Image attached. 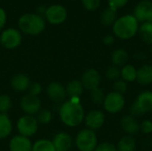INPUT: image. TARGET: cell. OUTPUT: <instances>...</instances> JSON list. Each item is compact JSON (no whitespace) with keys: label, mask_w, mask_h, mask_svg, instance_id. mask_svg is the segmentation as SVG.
<instances>
[{"label":"cell","mask_w":152,"mask_h":151,"mask_svg":"<svg viewBox=\"0 0 152 151\" xmlns=\"http://www.w3.org/2000/svg\"><path fill=\"white\" fill-rule=\"evenodd\" d=\"M60 117L68 126H77L85 118V112L79 98H72L64 102L60 109Z\"/></svg>","instance_id":"6da1fadb"},{"label":"cell","mask_w":152,"mask_h":151,"mask_svg":"<svg viewBox=\"0 0 152 151\" xmlns=\"http://www.w3.org/2000/svg\"><path fill=\"white\" fill-rule=\"evenodd\" d=\"M139 22L134 15H125L113 24L114 34L121 39H129L138 32Z\"/></svg>","instance_id":"7a4b0ae2"},{"label":"cell","mask_w":152,"mask_h":151,"mask_svg":"<svg viewBox=\"0 0 152 151\" xmlns=\"http://www.w3.org/2000/svg\"><path fill=\"white\" fill-rule=\"evenodd\" d=\"M18 25L23 33L36 36L45 29V22L43 17L39 14L26 13L20 17Z\"/></svg>","instance_id":"3957f363"},{"label":"cell","mask_w":152,"mask_h":151,"mask_svg":"<svg viewBox=\"0 0 152 151\" xmlns=\"http://www.w3.org/2000/svg\"><path fill=\"white\" fill-rule=\"evenodd\" d=\"M76 145L80 151H94L97 147V136L91 129L81 130L76 138Z\"/></svg>","instance_id":"277c9868"},{"label":"cell","mask_w":152,"mask_h":151,"mask_svg":"<svg viewBox=\"0 0 152 151\" xmlns=\"http://www.w3.org/2000/svg\"><path fill=\"white\" fill-rule=\"evenodd\" d=\"M131 114L140 116L152 111V92L144 91L141 93L130 109Z\"/></svg>","instance_id":"5b68a950"},{"label":"cell","mask_w":152,"mask_h":151,"mask_svg":"<svg viewBox=\"0 0 152 151\" xmlns=\"http://www.w3.org/2000/svg\"><path fill=\"white\" fill-rule=\"evenodd\" d=\"M126 101L123 94L117 92H111L105 96L103 105L104 109L110 113H118L121 111L125 106Z\"/></svg>","instance_id":"8992f818"},{"label":"cell","mask_w":152,"mask_h":151,"mask_svg":"<svg viewBox=\"0 0 152 151\" xmlns=\"http://www.w3.org/2000/svg\"><path fill=\"white\" fill-rule=\"evenodd\" d=\"M37 120L30 116L27 115L24 117H21L17 123V128L20 135L25 137L32 136L36 133L37 130Z\"/></svg>","instance_id":"52a82bcc"},{"label":"cell","mask_w":152,"mask_h":151,"mask_svg":"<svg viewBox=\"0 0 152 151\" xmlns=\"http://www.w3.org/2000/svg\"><path fill=\"white\" fill-rule=\"evenodd\" d=\"M21 34L15 28H7L1 35V44L6 49H14L21 43Z\"/></svg>","instance_id":"ba28073f"},{"label":"cell","mask_w":152,"mask_h":151,"mask_svg":"<svg viewBox=\"0 0 152 151\" xmlns=\"http://www.w3.org/2000/svg\"><path fill=\"white\" fill-rule=\"evenodd\" d=\"M45 18L52 24L62 23L67 18V11L61 4H53L45 11Z\"/></svg>","instance_id":"9c48e42d"},{"label":"cell","mask_w":152,"mask_h":151,"mask_svg":"<svg viewBox=\"0 0 152 151\" xmlns=\"http://www.w3.org/2000/svg\"><path fill=\"white\" fill-rule=\"evenodd\" d=\"M100 82H101V76L99 72L94 69H87L83 74L82 79H81L83 87L90 91L99 88Z\"/></svg>","instance_id":"30bf717a"},{"label":"cell","mask_w":152,"mask_h":151,"mask_svg":"<svg viewBox=\"0 0 152 151\" xmlns=\"http://www.w3.org/2000/svg\"><path fill=\"white\" fill-rule=\"evenodd\" d=\"M20 107L25 113L28 115H33L39 111L41 108V102L37 96L28 93L21 99Z\"/></svg>","instance_id":"8fae6325"},{"label":"cell","mask_w":152,"mask_h":151,"mask_svg":"<svg viewBox=\"0 0 152 151\" xmlns=\"http://www.w3.org/2000/svg\"><path fill=\"white\" fill-rule=\"evenodd\" d=\"M152 14V3L149 0L141 1L134 9V17L138 22H145Z\"/></svg>","instance_id":"7c38bea8"},{"label":"cell","mask_w":152,"mask_h":151,"mask_svg":"<svg viewBox=\"0 0 152 151\" xmlns=\"http://www.w3.org/2000/svg\"><path fill=\"white\" fill-rule=\"evenodd\" d=\"M105 117L104 114L100 110H93L89 112L86 117V125L88 129L96 130L101 128L104 124Z\"/></svg>","instance_id":"4fadbf2b"},{"label":"cell","mask_w":152,"mask_h":151,"mask_svg":"<svg viewBox=\"0 0 152 151\" xmlns=\"http://www.w3.org/2000/svg\"><path fill=\"white\" fill-rule=\"evenodd\" d=\"M52 142L55 151H68L72 147V138L66 133L56 134Z\"/></svg>","instance_id":"5bb4252c"},{"label":"cell","mask_w":152,"mask_h":151,"mask_svg":"<svg viewBox=\"0 0 152 151\" xmlns=\"http://www.w3.org/2000/svg\"><path fill=\"white\" fill-rule=\"evenodd\" d=\"M48 96L55 102H61L66 98V89L60 83H51L47 86Z\"/></svg>","instance_id":"9a60e30c"},{"label":"cell","mask_w":152,"mask_h":151,"mask_svg":"<svg viewBox=\"0 0 152 151\" xmlns=\"http://www.w3.org/2000/svg\"><path fill=\"white\" fill-rule=\"evenodd\" d=\"M10 151H32V145L28 137L18 135L10 142Z\"/></svg>","instance_id":"2e32d148"},{"label":"cell","mask_w":152,"mask_h":151,"mask_svg":"<svg viewBox=\"0 0 152 151\" xmlns=\"http://www.w3.org/2000/svg\"><path fill=\"white\" fill-rule=\"evenodd\" d=\"M120 124L122 129L128 134H135L140 130V125L133 116L123 117Z\"/></svg>","instance_id":"e0dca14e"},{"label":"cell","mask_w":152,"mask_h":151,"mask_svg":"<svg viewBox=\"0 0 152 151\" xmlns=\"http://www.w3.org/2000/svg\"><path fill=\"white\" fill-rule=\"evenodd\" d=\"M136 80L141 85H150L152 83V66L143 65L137 70Z\"/></svg>","instance_id":"ac0fdd59"},{"label":"cell","mask_w":152,"mask_h":151,"mask_svg":"<svg viewBox=\"0 0 152 151\" xmlns=\"http://www.w3.org/2000/svg\"><path fill=\"white\" fill-rule=\"evenodd\" d=\"M12 86L18 92H24L29 87V79L23 74H18L12 77Z\"/></svg>","instance_id":"d6986e66"},{"label":"cell","mask_w":152,"mask_h":151,"mask_svg":"<svg viewBox=\"0 0 152 151\" xmlns=\"http://www.w3.org/2000/svg\"><path fill=\"white\" fill-rule=\"evenodd\" d=\"M83 93V85L81 81L72 80L66 86V93L72 98H79Z\"/></svg>","instance_id":"ffe728a7"},{"label":"cell","mask_w":152,"mask_h":151,"mask_svg":"<svg viewBox=\"0 0 152 151\" xmlns=\"http://www.w3.org/2000/svg\"><path fill=\"white\" fill-rule=\"evenodd\" d=\"M141 39L146 44H152V23L143 22L138 28Z\"/></svg>","instance_id":"44dd1931"},{"label":"cell","mask_w":152,"mask_h":151,"mask_svg":"<svg viewBox=\"0 0 152 151\" xmlns=\"http://www.w3.org/2000/svg\"><path fill=\"white\" fill-rule=\"evenodd\" d=\"M12 122L5 114H0V139L6 138L12 132Z\"/></svg>","instance_id":"7402d4cb"},{"label":"cell","mask_w":152,"mask_h":151,"mask_svg":"<svg viewBox=\"0 0 152 151\" xmlns=\"http://www.w3.org/2000/svg\"><path fill=\"white\" fill-rule=\"evenodd\" d=\"M135 148L136 143L134 139L131 136H124L119 140L117 150L118 151H134Z\"/></svg>","instance_id":"603a6c76"},{"label":"cell","mask_w":152,"mask_h":151,"mask_svg":"<svg viewBox=\"0 0 152 151\" xmlns=\"http://www.w3.org/2000/svg\"><path fill=\"white\" fill-rule=\"evenodd\" d=\"M117 18V9L109 7L101 15V21L104 26H110L115 23Z\"/></svg>","instance_id":"cb8c5ba5"},{"label":"cell","mask_w":152,"mask_h":151,"mask_svg":"<svg viewBox=\"0 0 152 151\" xmlns=\"http://www.w3.org/2000/svg\"><path fill=\"white\" fill-rule=\"evenodd\" d=\"M111 60H112V62L114 63V65H116V67L124 66L128 61V54L125 50L118 49V50L114 51V53H112Z\"/></svg>","instance_id":"d4e9b609"},{"label":"cell","mask_w":152,"mask_h":151,"mask_svg":"<svg viewBox=\"0 0 152 151\" xmlns=\"http://www.w3.org/2000/svg\"><path fill=\"white\" fill-rule=\"evenodd\" d=\"M137 70L135 68L130 64L125 65L121 69V77L125 82H133L136 80Z\"/></svg>","instance_id":"484cf974"},{"label":"cell","mask_w":152,"mask_h":151,"mask_svg":"<svg viewBox=\"0 0 152 151\" xmlns=\"http://www.w3.org/2000/svg\"><path fill=\"white\" fill-rule=\"evenodd\" d=\"M32 151H55L53 142L47 140H39L32 146Z\"/></svg>","instance_id":"4316f807"},{"label":"cell","mask_w":152,"mask_h":151,"mask_svg":"<svg viewBox=\"0 0 152 151\" xmlns=\"http://www.w3.org/2000/svg\"><path fill=\"white\" fill-rule=\"evenodd\" d=\"M12 107L11 98L6 94L0 95V114H5Z\"/></svg>","instance_id":"83f0119b"},{"label":"cell","mask_w":152,"mask_h":151,"mask_svg":"<svg viewBox=\"0 0 152 151\" xmlns=\"http://www.w3.org/2000/svg\"><path fill=\"white\" fill-rule=\"evenodd\" d=\"M106 77H107V78L109 80L117 81L121 77V70L118 67H116V66L110 67L106 71Z\"/></svg>","instance_id":"f1b7e54d"},{"label":"cell","mask_w":152,"mask_h":151,"mask_svg":"<svg viewBox=\"0 0 152 151\" xmlns=\"http://www.w3.org/2000/svg\"><path fill=\"white\" fill-rule=\"evenodd\" d=\"M91 98L96 104H102L104 101L105 95L100 88H96L91 91Z\"/></svg>","instance_id":"f546056e"},{"label":"cell","mask_w":152,"mask_h":151,"mask_svg":"<svg viewBox=\"0 0 152 151\" xmlns=\"http://www.w3.org/2000/svg\"><path fill=\"white\" fill-rule=\"evenodd\" d=\"M37 122L46 125L52 120V113L47 109H42L37 114Z\"/></svg>","instance_id":"4dcf8cb0"},{"label":"cell","mask_w":152,"mask_h":151,"mask_svg":"<svg viewBox=\"0 0 152 151\" xmlns=\"http://www.w3.org/2000/svg\"><path fill=\"white\" fill-rule=\"evenodd\" d=\"M101 0H82L84 7L88 11H94L100 6Z\"/></svg>","instance_id":"1f68e13d"},{"label":"cell","mask_w":152,"mask_h":151,"mask_svg":"<svg viewBox=\"0 0 152 151\" xmlns=\"http://www.w3.org/2000/svg\"><path fill=\"white\" fill-rule=\"evenodd\" d=\"M113 88H114V92L124 94L127 90V85L124 80H117L114 83Z\"/></svg>","instance_id":"d6a6232c"},{"label":"cell","mask_w":152,"mask_h":151,"mask_svg":"<svg viewBox=\"0 0 152 151\" xmlns=\"http://www.w3.org/2000/svg\"><path fill=\"white\" fill-rule=\"evenodd\" d=\"M94 151H118V150L113 144L110 142H103L100 145H97Z\"/></svg>","instance_id":"836d02e7"},{"label":"cell","mask_w":152,"mask_h":151,"mask_svg":"<svg viewBox=\"0 0 152 151\" xmlns=\"http://www.w3.org/2000/svg\"><path fill=\"white\" fill-rule=\"evenodd\" d=\"M140 130L145 133V134H148V133H152V122L151 120H145L143 121L141 125H140Z\"/></svg>","instance_id":"e575fe53"},{"label":"cell","mask_w":152,"mask_h":151,"mask_svg":"<svg viewBox=\"0 0 152 151\" xmlns=\"http://www.w3.org/2000/svg\"><path fill=\"white\" fill-rule=\"evenodd\" d=\"M108 1H109V4H110V7L114 8V9L123 7L128 2V0H108Z\"/></svg>","instance_id":"d590c367"},{"label":"cell","mask_w":152,"mask_h":151,"mask_svg":"<svg viewBox=\"0 0 152 151\" xmlns=\"http://www.w3.org/2000/svg\"><path fill=\"white\" fill-rule=\"evenodd\" d=\"M42 91V87L40 84L38 83H34L31 85H29V93L35 96H37Z\"/></svg>","instance_id":"8d00e7d4"},{"label":"cell","mask_w":152,"mask_h":151,"mask_svg":"<svg viewBox=\"0 0 152 151\" xmlns=\"http://www.w3.org/2000/svg\"><path fill=\"white\" fill-rule=\"evenodd\" d=\"M6 22V13L3 8H0V29L4 28Z\"/></svg>","instance_id":"74e56055"},{"label":"cell","mask_w":152,"mask_h":151,"mask_svg":"<svg viewBox=\"0 0 152 151\" xmlns=\"http://www.w3.org/2000/svg\"><path fill=\"white\" fill-rule=\"evenodd\" d=\"M114 41H115V39H114V37H113L112 36H105L104 39H103V42H104L106 44H108V45L112 44L114 43Z\"/></svg>","instance_id":"f35d334b"},{"label":"cell","mask_w":152,"mask_h":151,"mask_svg":"<svg viewBox=\"0 0 152 151\" xmlns=\"http://www.w3.org/2000/svg\"><path fill=\"white\" fill-rule=\"evenodd\" d=\"M147 21H149V22H151V23H152V14H151V16L149 18V20H147Z\"/></svg>","instance_id":"ab89813d"},{"label":"cell","mask_w":152,"mask_h":151,"mask_svg":"<svg viewBox=\"0 0 152 151\" xmlns=\"http://www.w3.org/2000/svg\"><path fill=\"white\" fill-rule=\"evenodd\" d=\"M0 44H1V36H0Z\"/></svg>","instance_id":"60d3db41"}]
</instances>
